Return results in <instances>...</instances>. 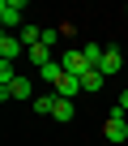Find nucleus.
Returning <instances> with one entry per match:
<instances>
[{"label":"nucleus","mask_w":128,"mask_h":146,"mask_svg":"<svg viewBox=\"0 0 128 146\" xmlns=\"http://www.w3.org/2000/svg\"><path fill=\"white\" fill-rule=\"evenodd\" d=\"M73 116H77L73 99H60V103H56V116H51V120H73Z\"/></svg>","instance_id":"11"},{"label":"nucleus","mask_w":128,"mask_h":146,"mask_svg":"<svg viewBox=\"0 0 128 146\" xmlns=\"http://www.w3.org/2000/svg\"><path fill=\"white\" fill-rule=\"evenodd\" d=\"M103 82H107L103 73H98V69H90L86 78H81V90H90V95H94V90H103Z\"/></svg>","instance_id":"10"},{"label":"nucleus","mask_w":128,"mask_h":146,"mask_svg":"<svg viewBox=\"0 0 128 146\" xmlns=\"http://www.w3.org/2000/svg\"><path fill=\"white\" fill-rule=\"evenodd\" d=\"M22 0H5V5H0V22H5V30H22L26 22H22Z\"/></svg>","instance_id":"4"},{"label":"nucleus","mask_w":128,"mask_h":146,"mask_svg":"<svg viewBox=\"0 0 128 146\" xmlns=\"http://www.w3.org/2000/svg\"><path fill=\"white\" fill-rule=\"evenodd\" d=\"M22 52H26V43H22L17 35H9V30L0 35V60H5V64H13V60H17Z\"/></svg>","instance_id":"6"},{"label":"nucleus","mask_w":128,"mask_h":146,"mask_svg":"<svg viewBox=\"0 0 128 146\" xmlns=\"http://www.w3.org/2000/svg\"><path fill=\"white\" fill-rule=\"evenodd\" d=\"M60 64H64V73H73V78H86V73H90V60H86L81 47H69L60 56Z\"/></svg>","instance_id":"2"},{"label":"nucleus","mask_w":128,"mask_h":146,"mask_svg":"<svg viewBox=\"0 0 128 146\" xmlns=\"http://www.w3.org/2000/svg\"><path fill=\"white\" fill-rule=\"evenodd\" d=\"M77 90H81V78H73V73H64V82L56 86L60 99H77Z\"/></svg>","instance_id":"7"},{"label":"nucleus","mask_w":128,"mask_h":146,"mask_svg":"<svg viewBox=\"0 0 128 146\" xmlns=\"http://www.w3.org/2000/svg\"><path fill=\"white\" fill-rule=\"evenodd\" d=\"M39 73H43V82H51V86H60V82H64V64H60V60H51V64H47V69H39Z\"/></svg>","instance_id":"9"},{"label":"nucleus","mask_w":128,"mask_h":146,"mask_svg":"<svg viewBox=\"0 0 128 146\" xmlns=\"http://www.w3.org/2000/svg\"><path fill=\"white\" fill-rule=\"evenodd\" d=\"M0 99H22V103L30 99V103H34L39 95H34V86H30V78H17V82H9V86H0Z\"/></svg>","instance_id":"3"},{"label":"nucleus","mask_w":128,"mask_h":146,"mask_svg":"<svg viewBox=\"0 0 128 146\" xmlns=\"http://www.w3.org/2000/svg\"><path fill=\"white\" fill-rule=\"evenodd\" d=\"M120 112H124V116H128V90H124V95H120Z\"/></svg>","instance_id":"14"},{"label":"nucleus","mask_w":128,"mask_h":146,"mask_svg":"<svg viewBox=\"0 0 128 146\" xmlns=\"http://www.w3.org/2000/svg\"><path fill=\"white\" fill-rule=\"evenodd\" d=\"M60 43V30H51V26H43V47H56Z\"/></svg>","instance_id":"13"},{"label":"nucleus","mask_w":128,"mask_h":146,"mask_svg":"<svg viewBox=\"0 0 128 146\" xmlns=\"http://www.w3.org/2000/svg\"><path fill=\"white\" fill-rule=\"evenodd\" d=\"M124 60H128V47H124Z\"/></svg>","instance_id":"15"},{"label":"nucleus","mask_w":128,"mask_h":146,"mask_svg":"<svg viewBox=\"0 0 128 146\" xmlns=\"http://www.w3.org/2000/svg\"><path fill=\"white\" fill-rule=\"evenodd\" d=\"M124 64H128V60H124V52H115V47H107V52H103V60H98V73H103V78L111 82V78H115V73H120Z\"/></svg>","instance_id":"5"},{"label":"nucleus","mask_w":128,"mask_h":146,"mask_svg":"<svg viewBox=\"0 0 128 146\" xmlns=\"http://www.w3.org/2000/svg\"><path fill=\"white\" fill-rule=\"evenodd\" d=\"M103 137H107L111 146H124V142H128V120H124V112H120V108L103 120Z\"/></svg>","instance_id":"1"},{"label":"nucleus","mask_w":128,"mask_h":146,"mask_svg":"<svg viewBox=\"0 0 128 146\" xmlns=\"http://www.w3.org/2000/svg\"><path fill=\"white\" fill-rule=\"evenodd\" d=\"M56 103H60V95H39L34 99V112L39 116H56Z\"/></svg>","instance_id":"8"},{"label":"nucleus","mask_w":128,"mask_h":146,"mask_svg":"<svg viewBox=\"0 0 128 146\" xmlns=\"http://www.w3.org/2000/svg\"><path fill=\"white\" fill-rule=\"evenodd\" d=\"M81 52H86V60H90V69H98V60H103V52H107V47H103V43H86Z\"/></svg>","instance_id":"12"}]
</instances>
